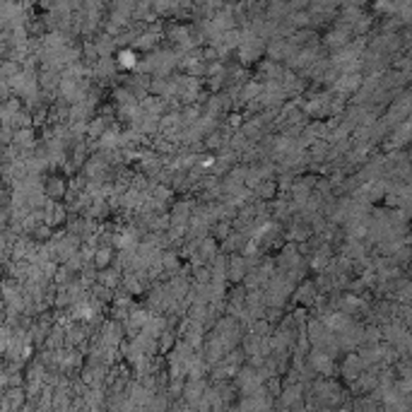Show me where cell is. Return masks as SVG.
I'll use <instances>...</instances> for the list:
<instances>
[{"mask_svg": "<svg viewBox=\"0 0 412 412\" xmlns=\"http://www.w3.org/2000/svg\"><path fill=\"white\" fill-rule=\"evenodd\" d=\"M195 280H198V282H207V280H212V275H210L205 268H198L195 270Z\"/></svg>", "mask_w": 412, "mask_h": 412, "instance_id": "obj_5", "label": "cell"}, {"mask_svg": "<svg viewBox=\"0 0 412 412\" xmlns=\"http://www.w3.org/2000/svg\"><path fill=\"white\" fill-rule=\"evenodd\" d=\"M111 258H113V253H111V248H99L94 253V265H96V270H106L109 268V263H111Z\"/></svg>", "mask_w": 412, "mask_h": 412, "instance_id": "obj_1", "label": "cell"}, {"mask_svg": "<svg viewBox=\"0 0 412 412\" xmlns=\"http://www.w3.org/2000/svg\"><path fill=\"white\" fill-rule=\"evenodd\" d=\"M46 193L51 195V198H61L65 193V183L61 181V179H56V176H51L46 181Z\"/></svg>", "mask_w": 412, "mask_h": 412, "instance_id": "obj_2", "label": "cell"}, {"mask_svg": "<svg viewBox=\"0 0 412 412\" xmlns=\"http://www.w3.org/2000/svg\"><path fill=\"white\" fill-rule=\"evenodd\" d=\"M121 65H126V68H130V65H135V53L133 51H123L121 53V61H119Z\"/></svg>", "mask_w": 412, "mask_h": 412, "instance_id": "obj_4", "label": "cell"}, {"mask_svg": "<svg viewBox=\"0 0 412 412\" xmlns=\"http://www.w3.org/2000/svg\"><path fill=\"white\" fill-rule=\"evenodd\" d=\"M272 193H275V186H272V183H270V186H263V188H261L263 198H272Z\"/></svg>", "mask_w": 412, "mask_h": 412, "instance_id": "obj_6", "label": "cell"}, {"mask_svg": "<svg viewBox=\"0 0 412 412\" xmlns=\"http://www.w3.org/2000/svg\"><path fill=\"white\" fill-rule=\"evenodd\" d=\"M63 220H65V210H63V207H53V210H51V214L46 217L48 224H58V222H63Z\"/></svg>", "mask_w": 412, "mask_h": 412, "instance_id": "obj_3", "label": "cell"}]
</instances>
